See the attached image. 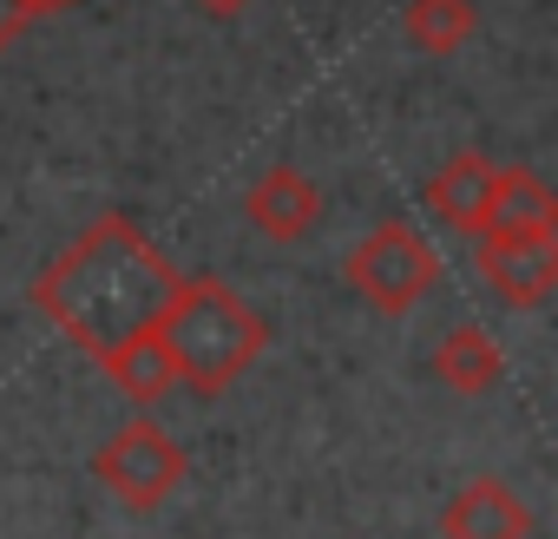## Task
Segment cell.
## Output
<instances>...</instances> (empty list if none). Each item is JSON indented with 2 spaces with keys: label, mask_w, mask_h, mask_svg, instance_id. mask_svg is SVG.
I'll return each mask as SVG.
<instances>
[{
  "label": "cell",
  "mask_w": 558,
  "mask_h": 539,
  "mask_svg": "<svg viewBox=\"0 0 558 539\" xmlns=\"http://www.w3.org/2000/svg\"><path fill=\"white\" fill-rule=\"evenodd\" d=\"M178 263L132 224V217H99L86 224L40 277H34V310L66 336L80 343L93 362L145 330H158V316L171 310L178 297Z\"/></svg>",
  "instance_id": "cell-1"
},
{
  "label": "cell",
  "mask_w": 558,
  "mask_h": 539,
  "mask_svg": "<svg viewBox=\"0 0 558 539\" xmlns=\"http://www.w3.org/2000/svg\"><path fill=\"white\" fill-rule=\"evenodd\" d=\"M158 336L171 349V369H178V388L217 402L230 395L256 356L269 349V323L223 284V277H184L171 310L158 316Z\"/></svg>",
  "instance_id": "cell-2"
},
{
  "label": "cell",
  "mask_w": 558,
  "mask_h": 539,
  "mask_svg": "<svg viewBox=\"0 0 558 539\" xmlns=\"http://www.w3.org/2000/svg\"><path fill=\"white\" fill-rule=\"evenodd\" d=\"M342 277H349V290H355L368 310L408 316L414 303L434 297V284H440V256H434V243H427L414 224H375V230L349 250Z\"/></svg>",
  "instance_id": "cell-3"
},
{
  "label": "cell",
  "mask_w": 558,
  "mask_h": 539,
  "mask_svg": "<svg viewBox=\"0 0 558 539\" xmlns=\"http://www.w3.org/2000/svg\"><path fill=\"white\" fill-rule=\"evenodd\" d=\"M93 480L125 506V513H158L178 487H184V447L158 428V421H125L99 454H93Z\"/></svg>",
  "instance_id": "cell-4"
},
{
  "label": "cell",
  "mask_w": 558,
  "mask_h": 539,
  "mask_svg": "<svg viewBox=\"0 0 558 539\" xmlns=\"http://www.w3.org/2000/svg\"><path fill=\"white\" fill-rule=\"evenodd\" d=\"M473 270L480 284L512 303V310H538L558 290V230L545 237H512V230H473Z\"/></svg>",
  "instance_id": "cell-5"
},
{
  "label": "cell",
  "mask_w": 558,
  "mask_h": 539,
  "mask_svg": "<svg viewBox=\"0 0 558 539\" xmlns=\"http://www.w3.org/2000/svg\"><path fill=\"white\" fill-rule=\"evenodd\" d=\"M243 217H250L269 243H296V237H310V230L323 224V191H316V178L296 171V165H269V171L243 191Z\"/></svg>",
  "instance_id": "cell-6"
},
{
  "label": "cell",
  "mask_w": 558,
  "mask_h": 539,
  "mask_svg": "<svg viewBox=\"0 0 558 539\" xmlns=\"http://www.w3.org/2000/svg\"><path fill=\"white\" fill-rule=\"evenodd\" d=\"M440 539H532V506L506 480L480 474L440 506Z\"/></svg>",
  "instance_id": "cell-7"
},
{
  "label": "cell",
  "mask_w": 558,
  "mask_h": 539,
  "mask_svg": "<svg viewBox=\"0 0 558 539\" xmlns=\"http://www.w3.org/2000/svg\"><path fill=\"white\" fill-rule=\"evenodd\" d=\"M493 178H499V165L486 158V152H453L434 178H427V211L447 224V230H480L486 224V204H493Z\"/></svg>",
  "instance_id": "cell-8"
},
{
  "label": "cell",
  "mask_w": 558,
  "mask_h": 539,
  "mask_svg": "<svg viewBox=\"0 0 558 539\" xmlns=\"http://www.w3.org/2000/svg\"><path fill=\"white\" fill-rule=\"evenodd\" d=\"M480 230H512V237H545L558 230V191L532 171V165H506L493 178V204Z\"/></svg>",
  "instance_id": "cell-9"
},
{
  "label": "cell",
  "mask_w": 558,
  "mask_h": 539,
  "mask_svg": "<svg viewBox=\"0 0 558 539\" xmlns=\"http://www.w3.org/2000/svg\"><path fill=\"white\" fill-rule=\"evenodd\" d=\"M434 375H440V388H453V395H493L499 375H506V349L493 343V330L453 323V330L434 343Z\"/></svg>",
  "instance_id": "cell-10"
},
{
  "label": "cell",
  "mask_w": 558,
  "mask_h": 539,
  "mask_svg": "<svg viewBox=\"0 0 558 539\" xmlns=\"http://www.w3.org/2000/svg\"><path fill=\"white\" fill-rule=\"evenodd\" d=\"M99 369L119 382V395L125 402H138V408H151V402H165L171 388H178V369H171V349H165V336L158 330H145V336H132V343H119V349H106L99 356Z\"/></svg>",
  "instance_id": "cell-11"
},
{
  "label": "cell",
  "mask_w": 558,
  "mask_h": 539,
  "mask_svg": "<svg viewBox=\"0 0 558 539\" xmlns=\"http://www.w3.org/2000/svg\"><path fill=\"white\" fill-rule=\"evenodd\" d=\"M480 34V14H473V0H408L401 8V40L414 53H460L466 40Z\"/></svg>",
  "instance_id": "cell-12"
},
{
  "label": "cell",
  "mask_w": 558,
  "mask_h": 539,
  "mask_svg": "<svg viewBox=\"0 0 558 539\" xmlns=\"http://www.w3.org/2000/svg\"><path fill=\"white\" fill-rule=\"evenodd\" d=\"M27 27H34V8H27V0H0V53H8Z\"/></svg>",
  "instance_id": "cell-13"
},
{
  "label": "cell",
  "mask_w": 558,
  "mask_h": 539,
  "mask_svg": "<svg viewBox=\"0 0 558 539\" xmlns=\"http://www.w3.org/2000/svg\"><path fill=\"white\" fill-rule=\"evenodd\" d=\"M191 8H197V14H210V21H236L250 0H191Z\"/></svg>",
  "instance_id": "cell-14"
},
{
  "label": "cell",
  "mask_w": 558,
  "mask_h": 539,
  "mask_svg": "<svg viewBox=\"0 0 558 539\" xmlns=\"http://www.w3.org/2000/svg\"><path fill=\"white\" fill-rule=\"evenodd\" d=\"M34 14H66V8H80V0H27Z\"/></svg>",
  "instance_id": "cell-15"
}]
</instances>
